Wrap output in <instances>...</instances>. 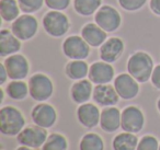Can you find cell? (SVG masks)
<instances>
[{"instance_id":"ba28073f","label":"cell","mask_w":160,"mask_h":150,"mask_svg":"<svg viewBox=\"0 0 160 150\" xmlns=\"http://www.w3.org/2000/svg\"><path fill=\"white\" fill-rule=\"evenodd\" d=\"M47 137L48 135H47L46 128L35 125L23 128L17 136V139H18V142L22 146H27L30 148H38L44 145Z\"/></svg>"},{"instance_id":"6da1fadb","label":"cell","mask_w":160,"mask_h":150,"mask_svg":"<svg viewBox=\"0 0 160 150\" xmlns=\"http://www.w3.org/2000/svg\"><path fill=\"white\" fill-rule=\"evenodd\" d=\"M127 70L139 83H144L151 78L153 71V60L145 52H136L127 62Z\"/></svg>"},{"instance_id":"d590c367","label":"cell","mask_w":160,"mask_h":150,"mask_svg":"<svg viewBox=\"0 0 160 150\" xmlns=\"http://www.w3.org/2000/svg\"><path fill=\"white\" fill-rule=\"evenodd\" d=\"M157 108H158V111H159L160 113V98L158 99V102H157Z\"/></svg>"},{"instance_id":"30bf717a","label":"cell","mask_w":160,"mask_h":150,"mask_svg":"<svg viewBox=\"0 0 160 150\" xmlns=\"http://www.w3.org/2000/svg\"><path fill=\"white\" fill-rule=\"evenodd\" d=\"M139 82L129 73H121L114 80L115 88L120 98L124 100H132L137 97L139 92Z\"/></svg>"},{"instance_id":"e575fe53","label":"cell","mask_w":160,"mask_h":150,"mask_svg":"<svg viewBox=\"0 0 160 150\" xmlns=\"http://www.w3.org/2000/svg\"><path fill=\"white\" fill-rule=\"evenodd\" d=\"M17 150H33V149L30 147H27V146H21V147H19Z\"/></svg>"},{"instance_id":"5b68a950","label":"cell","mask_w":160,"mask_h":150,"mask_svg":"<svg viewBox=\"0 0 160 150\" xmlns=\"http://www.w3.org/2000/svg\"><path fill=\"white\" fill-rule=\"evenodd\" d=\"M38 30V22L33 16L25 13L20 16L11 24V31L19 40L29 41L35 36Z\"/></svg>"},{"instance_id":"277c9868","label":"cell","mask_w":160,"mask_h":150,"mask_svg":"<svg viewBox=\"0 0 160 150\" xmlns=\"http://www.w3.org/2000/svg\"><path fill=\"white\" fill-rule=\"evenodd\" d=\"M29 91L32 99L43 102L52 97L54 91L53 82L44 73H35L29 80Z\"/></svg>"},{"instance_id":"52a82bcc","label":"cell","mask_w":160,"mask_h":150,"mask_svg":"<svg viewBox=\"0 0 160 150\" xmlns=\"http://www.w3.org/2000/svg\"><path fill=\"white\" fill-rule=\"evenodd\" d=\"M96 23L105 32H114L120 28L122 23V17L115 8L111 6H102L96 12Z\"/></svg>"},{"instance_id":"4316f807","label":"cell","mask_w":160,"mask_h":150,"mask_svg":"<svg viewBox=\"0 0 160 150\" xmlns=\"http://www.w3.org/2000/svg\"><path fill=\"white\" fill-rule=\"evenodd\" d=\"M68 143L62 135L52 134L47 137L42 150H67Z\"/></svg>"},{"instance_id":"cb8c5ba5","label":"cell","mask_w":160,"mask_h":150,"mask_svg":"<svg viewBox=\"0 0 160 150\" xmlns=\"http://www.w3.org/2000/svg\"><path fill=\"white\" fill-rule=\"evenodd\" d=\"M101 3L102 0H73V8L80 16L89 17L100 9Z\"/></svg>"},{"instance_id":"7a4b0ae2","label":"cell","mask_w":160,"mask_h":150,"mask_svg":"<svg viewBox=\"0 0 160 150\" xmlns=\"http://www.w3.org/2000/svg\"><path fill=\"white\" fill-rule=\"evenodd\" d=\"M22 113L13 106H5L0 111V132L7 136H17L24 128Z\"/></svg>"},{"instance_id":"ac0fdd59","label":"cell","mask_w":160,"mask_h":150,"mask_svg":"<svg viewBox=\"0 0 160 150\" xmlns=\"http://www.w3.org/2000/svg\"><path fill=\"white\" fill-rule=\"evenodd\" d=\"M121 117L122 113L114 106L107 108L101 112L100 125L104 132H113L121 127Z\"/></svg>"},{"instance_id":"2e32d148","label":"cell","mask_w":160,"mask_h":150,"mask_svg":"<svg viewBox=\"0 0 160 150\" xmlns=\"http://www.w3.org/2000/svg\"><path fill=\"white\" fill-rule=\"evenodd\" d=\"M120 95L111 84H97L93 89V100L102 106H113L118 102Z\"/></svg>"},{"instance_id":"4fadbf2b","label":"cell","mask_w":160,"mask_h":150,"mask_svg":"<svg viewBox=\"0 0 160 150\" xmlns=\"http://www.w3.org/2000/svg\"><path fill=\"white\" fill-rule=\"evenodd\" d=\"M88 77L92 83L107 84L113 80L114 69L109 62H97L90 66Z\"/></svg>"},{"instance_id":"ffe728a7","label":"cell","mask_w":160,"mask_h":150,"mask_svg":"<svg viewBox=\"0 0 160 150\" xmlns=\"http://www.w3.org/2000/svg\"><path fill=\"white\" fill-rule=\"evenodd\" d=\"M92 83L90 80L81 79L72 84L70 89L71 99L78 104L87 103L92 94Z\"/></svg>"},{"instance_id":"e0dca14e","label":"cell","mask_w":160,"mask_h":150,"mask_svg":"<svg viewBox=\"0 0 160 150\" xmlns=\"http://www.w3.org/2000/svg\"><path fill=\"white\" fill-rule=\"evenodd\" d=\"M81 36L90 46L98 47L107 41L108 33L97 23H88L81 30Z\"/></svg>"},{"instance_id":"7c38bea8","label":"cell","mask_w":160,"mask_h":150,"mask_svg":"<svg viewBox=\"0 0 160 150\" xmlns=\"http://www.w3.org/2000/svg\"><path fill=\"white\" fill-rule=\"evenodd\" d=\"M32 121L35 125L43 128H49L56 123L57 113L52 105L47 103H40L33 108L31 112Z\"/></svg>"},{"instance_id":"1f68e13d","label":"cell","mask_w":160,"mask_h":150,"mask_svg":"<svg viewBox=\"0 0 160 150\" xmlns=\"http://www.w3.org/2000/svg\"><path fill=\"white\" fill-rule=\"evenodd\" d=\"M151 82L157 89H160V65L153 68L152 75H151Z\"/></svg>"},{"instance_id":"9c48e42d","label":"cell","mask_w":160,"mask_h":150,"mask_svg":"<svg viewBox=\"0 0 160 150\" xmlns=\"http://www.w3.org/2000/svg\"><path fill=\"white\" fill-rule=\"evenodd\" d=\"M145 117L142 112L136 106H127L123 110L121 117V127L124 132H140L144 127Z\"/></svg>"},{"instance_id":"9a60e30c","label":"cell","mask_w":160,"mask_h":150,"mask_svg":"<svg viewBox=\"0 0 160 150\" xmlns=\"http://www.w3.org/2000/svg\"><path fill=\"white\" fill-rule=\"evenodd\" d=\"M77 117L79 123L87 128H93L100 123L101 113L92 103H83L78 108Z\"/></svg>"},{"instance_id":"83f0119b","label":"cell","mask_w":160,"mask_h":150,"mask_svg":"<svg viewBox=\"0 0 160 150\" xmlns=\"http://www.w3.org/2000/svg\"><path fill=\"white\" fill-rule=\"evenodd\" d=\"M18 2L21 11L30 14L38 11L43 7L45 0H18Z\"/></svg>"},{"instance_id":"7402d4cb","label":"cell","mask_w":160,"mask_h":150,"mask_svg":"<svg viewBox=\"0 0 160 150\" xmlns=\"http://www.w3.org/2000/svg\"><path fill=\"white\" fill-rule=\"evenodd\" d=\"M88 64L85 60H72L66 65V75L72 80H81L89 73Z\"/></svg>"},{"instance_id":"603a6c76","label":"cell","mask_w":160,"mask_h":150,"mask_svg":"<svg viewBox=\"0 0 160 150\" xmlns=\"http://www.w3.org/2000/svg\"><path fill=\"white\" fill-rule=\"evenodd\" d=\"M20 10L17 0H0V16L3 21H14L20 17Z\"/></svg>"},{"instance_id":"d6986e66","label":"cell","mask_w":160,"mask_h":150,"mask_svg":"<svg viewBox=\"0 0 160 150\" xmlns=\"http://www.w3.org/2000/svg\"><path fill=\"white\" fill-rule=\"evenodd\" d=\"M21 40H19L12 31L2 29L0 31V56L6 57L16 54L21 48Z\"/></svg>"},{"instance_id":"484cf974","label":"cell","mask_w":160,"mask_h":150,"mask_svg":"<svg viewBox=\"0 0 160 150\" xmlns=\"http://www.w3.org/2000/svg\"><path fill=\"white\" fill-rule=\"evenodd\" d=\"M79 150H104L103 139L98 134H86L80 140Z\"/></svg>"},{"instance_id":"8d00e7d4","label":"cell","mask_w":160,"mask_h":150,"mask_svg":"<svg viewBox=\"0 0 160 150\" xmlns=\"http://www.w3.org/2000/svg\"><path fill=\"white\" fill-rule=\"evenodd\" d=\"M158 150H160V145H159V149H158Z\"/></svg>"},{"instance_id":"f1b7e54d","label":"cell","mask_w":160,"mask_h":150,"mask_svg":"<svg viewBox=\"0 0 160 150\" xmlns=\"http://www.w3.org/2000/svg\"><path fill=\"white\" fill-rule=\"evenodd\" d=\"M159 145L158 140L151 135H146L139 140L136 150H158Z\"/></svg>"},{"instance_id":"8fae6325","label":"cell","mask_w":160,"mask_h":150,"mask_svg":"<svg viewBox=\"0 0 160 150\" xmlns=\"http://www.w3.org/2000/svg\"><path fill=\"white\" fill-rule=\"evenodd\" d=\"M7 69L8 76L12 80H22L29 73V62L23 55L13 54L10 55L3 62Z\"/></svg>"},{"instance_id":"836d02e7","label":"cell","mask_w":160,"mask_h":150,"mask_svg":"<svg viewBox=\"0 0 160 150\" xmlns=\"http://www.w3.org/2000/svg\"><path fill=\"white\" fill-rule=\"evenodd\" d=\"M8 77H9V76H8L7 69H6L5 65L1 64V65H0V84L5 83Z\"/></svg>"},{"instance_id":"4dcf8cb0","label":"cell","mask_w":160,"mask_h":150,"mask_svg":"<svg viewBox=\"0 0 160 150\" xmlns=\"http://www.w3.org/2000/svg\"><path fill=\"white\" fill-rule=\"evenodd\" d=\"M45 5L52 10L62 11L68 8L70 5V0H45Z\"/></svg>"},{"instance_id":"d4e9b609","label":"cell","mask_w":160,"mask_h":150,"mask_svg":"<svg viewBox=\"0 0 160 150\" xmlns=\"http://www.w3.org/2000/svg\"><path fill=\"white\" fill-rule=\"evenodd\" d=\"M7 93L11 99L20 101V100L25 99L30 93L29 84L21 80H13L7 86Z\"/></svg>"},{"instance_id":"3957f363","label":"cell","mask_w":160,"mask_h":150,"mask_svg":"<svg viewBox=\"0 0 160 150\" xmlns=\"http://www.w3.org/2000/svg\"><path fill=\"white\" fill-rule=\"evenodd\" d=\"M43 28L47 34L54 38H60L68 32L70 22L66 14L62 11L52 10L43 18Z\"/></svg>"},{"instance_id":"8992f818","label":"cell","mask_w":160,"mask_h":150,"mask_svg":"<svg viewBox=\"0 0 160 150\" xmlns=\"http://www.w3.org/2000/svg\"><path fill=\"white\" fill-rule=\"evenodd\" d=\"M90 45L82 36H68L62 43V52L65 56L73 60H83L90 54Z\"/></svg>"},{"instance_id":"5bb4252c","label":"cell","mask_w":160,"mask_h":150,"mask_svg":"<svg viewBox=\"0 0 160 150\" xmlns=\"http://www.w3.org/2000/svg\"><path fill=\"white\" fill-rule=\"evenodd\" d=\"M124 51V42L120 38H111L100 47V58L105 62H114L121 57Z\"/></svg>"},{"instance_id":"d6a6232c","label":"cell","mask_w":160,"mask_h":150,"mask_svg":"<svg viewBox=\"0 0 160 150\" xmlns=\"http://www.w3.org/2000/svg\"><path fill=\"white\" fill-rule=\"evenodd\" d=\"M150 10L157 16H160V0H150Z\"/></svg>"},{"instance_id":"f546056e","label":"cell","mask_w":160,"mask_h":150,"mask_svg":"<svg viewBox=\"0 0 160 150\" xmlns=\"http://www.w3.org/2000/svg\"><path fill=\"white\" fill-rule=\"evenodd\" d=\"M147 2V0H118V3L123 9L127 11H136L139 10Z\"/></svg>"},{"instance_id":"44dd1931","label":"cell","mask_w":160,"mask_h":150,"mask_svg":"<svg viewBox=\"0 0 160 150\" xmlns=\"http://www.w3.org/2000/svg\"><path fill=\"white\" fill-rule=\"evenodd\" d=\"M138 138L133 132H122L113 139L114 150H136L138 146Z\"/></svg>"}]
</instances>
